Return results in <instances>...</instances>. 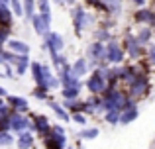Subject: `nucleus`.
Returning a JSON list of instances; mask_svg holds the SVG:
<instances>
[{"label":"nucleus","mask_w":155,"mask_h":149,"mask_svg":"<svg viewBox=\"0 0 155 149\" xmlns=\"http://www.w3.org/2000/svg\"><path fill=\"white\" fill-rule=\"evenodd\" d=\"M87 86H88V90H91L92 94H100V92H104V88H106V79L102 76L100 71H96V73H92L88 76Z\"/></svg>","instance_id":"f257e3e1"},{"label":"nucleus","mask_w":155,"mask_h":149,"mask_svg":"<svg viewBox=\"0 0 155 149\" xmlns=\"http://www.w3.org/2000/svg\"><path fill=\"white\" fill-rule=\"evenodd\" d=\"M106 53H104V59H108L110 63H122V59H124V51H122V47L118 45L116 41H110L108 45H104Z\"/></svg>","instance_id":"f03ea898"},{"label":"nucleus","mask_w":155,"mask_h":149,"mask_svg":"<svg viewBox=\"0 0 155 149\" xmlns=\"http://www.w3.org/2000/svg\"><path fill=\"white\" fill-rule=\"evenodd\" d=\"M45 35V47L49 49V53H59L61 49H63V37H61L59 34H55V31H47Z\"/></svg>","instance_id":"7ed1b4c3"},{"label":"nucleus","mask_w":155,"mask_h":149,"mask_svg":"<svg viewBox=\"0 0 155 149\" xmlns=\"http://www.w3.org/2000/svg\"><path fill=\"white\" fill-rule=\"evenodd\" d=\"M73 20H75L77 34H81V31H83V28L87 26V24H91V22H92V18L83 10V8H75V10H73Z\"/></svg>","instance_id":"20e7f679"},{"label":"nucleus","mask_w":155,"mask_h":149,"mask_svg":"<svg viewBox=\"0 0 155 149\" xmlns=\"http://www.w3.org/2000/svg\"><path fill=\"white\" fill-rule=\"evenodd\" d=\"M59 80L63 83V86H77V88H81L79 79H77V76L71 73V67H67V65H65V67H61Z\"/></svg>","instance_id":"39448f33"},{"label":"nucleus","mask_w":155,"mask_h":149,"mask_svg":"<svg viewBox=\"0 0 155 149\" xmlns=\"http://www.w3.org/2000/svg\"><path fill=\"white\" fill-rule=\"evenodd\" d=\"M130 84H132V96L143 94V92L147 90V79H145V75H136V79Z\"/></svg>","instance_id":"423d86ee"},{"label":"nucleus","mask_w":155,"mask_h":149,"mask_svg":"<svg viewBox=\"0 0 155 149\" xmlns=\"http://www.w3.org/2000/svg\"><path fill=\"white\" fill-rule=\"evenodd\" d=\"M104 53H106V49H104V43L102 41H94V43L88 45V57L94 59V61H102Z\"/></svg>","instance_id":"0eeeda50"},{"label":"nucleus","mask_w":155,"mask_h":149,"mask_svg":"<svg viewBox=\"0 0 155 149\" xmlns=\"http://www.w3.org/2000/svg\"><path fill=\"white\" fill-rule=\"evenodd\" d=\"M38 8H39V18L45 26L51 24V8H49V0H38Z\"/></svg>","instance_id":"6e6552de"},{"label":"nucleus","mask_w":155,"mask_h":149,"mask_svg":"<svg viewBox=\"0 0 155 149\" xmlns=\"http://www.w3.org/2000/svg\"><path fill=\"white\" fill-rule=\"evenodd\" d=\"M8 120H10V128H12V130H18V131H20V130H26V128L30 126L28 118H24V116L18 114V112H16V114H12Z\"/></svg>","instance_id":"1a4fd4ad"},{"label":"nucleus","mask_w":155,"mask_h":149,"mask_svg":"<svg viewBox=\"0 0 155 149\" xmlns=\"http://www.w3.org/2000/svg\"><path fill=\"white\" fill-rule=\"evenodd\" d=\"M8 47H10L12 53H20V55H28L30 53V47H28V43L24 41H18V39H12V41H6Z\"/></svg>","instance_id":"9d476101"},{"label":"nucleus","mask_w":155,"mask_h":149,"mask_svg":"<svg viewBox=\"0 0 155 149\" xmlns=\"http://www.w3.org/2000/svg\"><path fill=\"white\" fill-rule=\"evenodd\" d=\"M12 22V12L8 10L6 4H0V26L2 28H8Z\"/></svg>","instance_id":"9b49d317"},{"label":"nucleus","mask_w":155,"mask_h":149,"mask_svg":"<svg viewBox=\"0 0 155 149\" xmlns=\"http://www.w3.org/2000/svg\"><path fill=\"white\" fill-rule=\"evenodd\" d=\"M8 102H10V106H14V110H18V112L28 110V100L20 98V96H8Z\"/></svg>","instance_id":"f8f14e48"},{"label":"nucleus","mask_w":155,"mask_h":149,"mask_svg":"<svg viewBox=\"0 0 155 149\" xmlns=\"http://www.w3.org/2000/svg\"><path fill=\"white\" fill-rule=\"evenodd\" d=\"M136 20H137V22L155 24V12H151V10H140V12H136Z\"/></svg>","instance_id":"ddd939ff"},{"label":"nucleus","mask_w":155,"mask_h":149,"mask_svg":"<svg viewBox=\"0 0 155 149\" xmlns=\"http://www.w3.org/2000/svg\"><path fill=\"white\" fill-rule=\"evenodd\" d=\"M134 118H137V108H128V110H122V114H120V118H118V122L130 124Z\"/></svg>","instance_id":"4468645a"},{"label":"nucleus","mask_w":155,"mask_h":149,"mask_svg":"<svg viewBox=\"0 0 155 149\" xmlns=\"http://www.w3.org/2000/svg\"><path fill=\"white\" fill-rule=\"evenodd\" d=\"M31 22H34V28H35V31H38L39 35H43V34H47L49 31V26H45V24L41 22V18H39V14H34L31 16Z\"/></svg>","instance_id":"2eb2a0df"},{"label":"nucleus","mask_w":155,"mask_h":149,"mask_svg":"<svg viewBox=\"0 0 155 149\" xmlns=\"http://www.w3.org/2000/svg\"><path fill=\"white\" fill-rule=\"evenodd\" d=\"M71 73L79 79V76H83V75H87V61L84 59H79V61H75V65L71 67Z\"/></svg>","instance_id":"dca6fc26"},{"label":"nucleus","mask_w":155,"mask_h":149,"mask_svg":"<svg viewBox=\"0 0 155 149\" xmlns=\"http://www.w3.org/2000/svg\"><path fill=\"white\" fill-rule=\"evenodd\" d=\"M126 47H128V53L132 55V57H137V55H140V45H137V39L136 37L130 35V37L126 39Z\"/></svg>","instance_id":"f3484780"},{"label":"nucleus","mask_w":155,"mask_h":149,"mask_svg":"<svg viewBox=\"0 0 155 149\" xmlns=\"http://www.w3.org/2000/svg\"><path fill=\"white\" fill-rule=\"evenodd\" d=\"M28 63H30V57H28V55H18V61H16V69H18V75H24V73H26Z\"/></svg>","instance_id":"a211bd4d"},{"label":"nucleus","mask_w":155,"mask_h":149,"mask_svg":"<svg viewBox=\"0 0 155 149\" xmlns=\"http://www.w3.org/2000/svg\"><path fill=\"white\" fill-rule=\"evenodd\" d=\"M63 145H65V138H59V135L47 138V147L49 149H57V147H63Z\"/></svg>","instance_id":"6ab92c4d"},{"label":"nucleus","mask_w":155,"mask_h":149,"mask_svg":"<svg viewBox=\"0 0 155 149\" xmlns=\"http://www.w3.org/2000/svg\"><path fill=\"white\" fill-rule=\"evenodd\" d=\"M35 0H24V8H22V12L28 16V18H31V16L35 14Z\"/></svg>","instance_id":"aec40b11"},{"label":"nucleus","mask_w":155,"mask_h":149,"mask_svg":"<svg viewBox=\"0 0 155 149\" xmlns=\"http://www.w3.org/2000/svg\"><path fill=\"white\" fill-rule=\"evenodd\" d=\"M63 96H65V100H75L77 96H79V88L77 86H65L63 88Z\"/></svg>","instance_id":"412c9836"},{"label":"nucleus","mask_w":155,"mask_h":149,"mask_svg":"<svg viewBox=\"0 0 155 149\" xmlns=\"http://www.w3.org/2000/svg\"><path fill=\"white\" fill-rule=\"evenodd\" d=\"M20 147H22V149H28V147H30L31 145V135L30 134H22V135H20Z\"/></svg>","instance_id":"4be33fe9"},{"label":"nucleus","mask_w":155,"mask_h":149,"mask_svg":"<svg viewBox=\"0 0 155 149\" xmlns=\"http://www.w3.org/2000/svg\"><path fill=\"white\" fill-rule=\"evenodd\" d=\"M35 126H38L39 131L47 130V128H49V124H47V118H45V116H38V118H35Z\"/></svg>","instance_id":"5701e85b"},{"label":"nucleus","mask_w":155,"mask_h":149,"mask_svg":"<svg viewBox=\"0 0 155 149\" xmlns=\"http://www.w3.org/2000/svg\"><path fill=\"white\" fill-rule=\"evenodd\" d=\"M151 37V30H147V28H145V30H141L140 31V35H137V43H147V39Z\"/></svg>","instance_id":"b1692460"},{"label":"nucleus","mask_w":155,"mask_h":149,"mask_svg":"<svg viewBox=\"0 0 155 149\" xmlns=\"http://www.w3.org/2000/svg\"><path fill=\"white\" fill-rule=\"evenodd\" d=\"M49 106L53 108V112H55V114H57V116H59V118H63V120H67V118H69V116H67V112H65V110H63V108H61V106H59V104H55V102H51V104H49Z\"/></svg>","instance_id":"393cba45"},{"label":"nucleus","mask_w":155,"mask_h":149,"mask_svg":"<svg viewBox=\"0 0 155 149\" xmlns=\"http://www.w3.org/2000/svg\"><path fill=\"white\" fill-rule=\"evenodd\" d=\"M51 57H53V65H55L57 69H59V67H65V65H67V63H65V57H63V55H59V53H53Z\"/></svg>","instance_id":"a878e982"},{"label":"nucleus","mask_w":155,"mask_h":149,"mask_svg":"<svg viewBox=\"0 0 155 149\" xmlns=\"http://www.w3.org/2000/svg\"><path fill=\"white\" fill-rule=\"evenodd\" d=\"M118 118H120V112H118V110H108V114H106V122L116 124Z\"/></svg>","instance_id":"bb28decb"},{"label":"nucleus","mask_w":155,"mask_h":149,"mask_svg":"<svg viewBox=\"0 0 155 149\" xmlns=\"http://www.w3.org/2000/svg\"><path fill=\"white\" fill-rule=\"evenodd\" d=\"M8 35H10V30H8V28H2V30H0V47L6 43Z\"/></svg>","instance_id":"cd10ccee"},{"label":"nucleus","mask_w":155,"mask_h":149,"mask_svg":"<svg viewBox=\"0 0 155 149\" xmlns=\"http://www.w3.org/2000/svg\"><path fill=\"white\" fill-rule=\"evenodd\" d=\"M12 6H14V14L16 16H22V4H20V0H12Z\"/></svg>","instance_id":"c85d7f7f"},{"label":"nucleus","mask_w":155,"mask_h":149,"mask_svg":"<svg viewBox=\"0 0 155 149\" xmlns=\"http://www.w3.org/2000/svg\"><path fill=\"white\" fill-rule=\"evenodd\" d=\"M34 96H35V98H39V100H41V98H43V100H45V98H47V94H45V90H43V88H39V86H38V88H35V92H34Z\"/></svg>","instance_id":"c756f323"},{"label":"nucleus","mask_w":155,"mask_h":149,"mask_svg":"<svg viewBox=\"0 0 155 149\" xmlns=\"http://www.w3.org/2000/svg\"><path fill=\"white\" fill-rule=\"evenodd\" d=\"M108 37H110V34L106 30H98V31H96V39H98V41H100V39H108Z\"/></svg>","instance_id":"7c9ffc66"},{"label":"nucleus","mask_w":155,"mask_h":149,"mask_svg":"<svg viewBox=\"0 0 155 149\" xmlns=\"http://www.w3.org/2000/svg\"><path fill=\"white\" fill-rule=\"evenodd\" d=\"M12 141V138L8 134H4V131H0V143H10Z\"/></svg>","instance_id":"2f4dec72"},{"label":"nucleus","mask_w":155,"mask_h":149,"mask_svg":"<svg viewBox=\"0 0 155 149\" xmlns=\"http://www.w3.org/2000/svg\"><path fill=\"white\" fill-rule=\"evenodd\" d=\"M96 134H98V130H87V131H83L84 138H94Z\"/></svg>","instance_id":"473e14b6"},{"label":"nucleus","mask_w":155,"mask_h":149,"mask_svg":"<svg viewBox=\"0 0 155 149\" xmlns=\"http://www.w3.org/2000/svg\"><path fill=\"white\" fill-rule=\"evenodd\" d=\"M149 61H151L153 65H155V45L151 47V49H149Z\"/></svg>","instance_id":"72a5a7b5"},{"label":"nucleus","mask_w":155,"mask_h":149,"mask_svg":"<svg viewBox=\"0 0 155 149\" xmlns=\"http://www.w3.org/2000/svg\"><path fill=\"white\" fill-rule=\"evenodd\" d=\"M75 122H77V124H84V116L77 114V116H75Z\"/></svg>","instance_id":"f704fd0d"},{"label":"nucleus","mask_w":155,"mask_h":149,"mask_svg":"<svg viewBox=\"0 0 155 149\" xmlns=\"http://www.w3.org/2000/svg\"><path fill=\"white\" fill-rule=\"evenodd\" d=\"M136 4H140V6H143V0H134Z\"/></svg>","instance_id":"c9c22d12"},{"label":"nucleus","mask_w":155,"mask_h":149,"mask_svg":"<svg viewBox=\"0 0 155 149\" xmlns=\"http://www.w3.org/2000/svg\"><path fill=\"white\" fill-rule=\"evenodd\" d=\"M4 94H6V90H4V88L0 86V96H4Z\"/></svg>","instance_id":"e433bc0d"},{"label":"nucleus","mask_w":155,"mask_h":149,"mask_svg":"<svg viewBox=\"0 0 155 149\" xmlns=\"http://www.w3.org/2000/svg\"><path fill=\"white\" fill-rule=\"evenodd\" d=\"M8 2H10V0H0V4H8Z\"/></svg>","instance_id":"4c0bfd02"},{"label":"nucleus","mask_w":155,"mask_h":149,"mask_svg":"<svg viewBox=\"0 0 155 149\" xmlns=\"http://www.w3.org/2000/svg\"><path fill=\"white\" fill-rule=\"evenodd\" d=\"M65 2H69V4H73V2H75V0H65Z\"/></svg>","instance_id":"58836bf2"},{"label":"nucleus","mask_w":155,"mask_h":149,"mask_svg":"<svg viewBox=\"0 0 155 149\" xmlns=\"http://www.w3.org/2000/svg\"><path fill=\"white\" fill-rule=\"evenodd\" d=\"M2 104H4V102H2V98H0V106H2Z\"/></svg>","instance_id":"ea45409f"},{"label":"nucleus","mask_w":155,"mask_h":149,"mask_svg":"<svg viewBox=\"0 0 155 149\" xmlns=\"http://www.w3.org/2000/svg\"><path fill=\"white\" fill-rule=\"evenodd\" d=\"M0 63H2V59H0Z\"/></svg>","instance_id":"a19ab883"}]
</instances>
